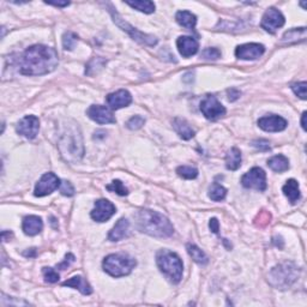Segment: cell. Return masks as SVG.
I'll return each instance as SVG.
<instances>
[{
    "label": "cell",
    "mask_w": 307,
    "mask_h": 307,
    "mask_svg": "<svg viewBox=\"0 0 307 307\" xmlns=\"http://www.w3.org/2000/svg\"><path fill=\"white\" fill-rule=\"evenodd\" d=\"M58 53L52 47L35 45L29 47L19 59V72L25 76H42L58 66Z\"/></svg>",
    "instance_id": "6da1fadb"
},
{
    "label": "cell",
    "mask_w": 307,
    "mask_h": 307,
    "mask_svg": "<svg viewBox=\"0 0 307 307\" xmlns=\"http://www.w3.org/2000/svg\"><path fill=\"white\" fill-rule=\"evenodd\" d=\"M136 224L141 232L154 238H169L174 228L166 216L157 211L140 210L136 214Z\"/></svg>",
    "instance_id": "7a4b0ae2"
},
{
    "label": "cell",
    "mask_w": 307,
    "mask_h": 307,
    "mask_svg": "<svg viewBox=\"0 0 307 307\" xmlns=\"http://www.w3.org/2000/svg\"><path fill=\"white\" fill-rule=\"evenodd\" d=\"M59 150L66 161L77 162L84 155L83 138L76 124L69 125L59 141Z\"/></svg>",
    "instance_id": "3957f363"
},
{
    "label": "cell",
    "mask_w": 307,
    "mask_h": 307,
    "mask_svg": "<svg viewBox=\"0 0 307 307\" xmlns=\"http://www.w3.org/2000/svg\"><path fill=\"white\" fill-rule=\"evenodd\" d=\"M156 263L161 273L167 277L172 283H179L182 279V265L181 259L176 253L168 250L158 251L156 255Z\"/></svg>",
    "instance_id": "277c9868"
},
{
    "label": "cell",
    "mask_w": 307,
    "mask_h": 307,
    "mask_svg": "<svg viewBox=\"0 0 307 307\" xmlns=\"http://www.w3.org/2000/svg\"><path fill=\"white\" fill-rule=\"evenodd\" d=\"M299 277V268L292 262H286L271 269L269 274V283L276 289H287Z\"/></svg>",
    "instance_id": "5b68a950"
},
{
    "label": "cell",
    "mask_w": 307,
    "mask_h": 307,
    "mask_svg": "<svg viewBox=\"0 0 307 307\" xmlns=\"http://www.w3.org/2000/svg\"><path fill=\"white\" fill-rule=\"evenodd\" d=\"M136 264H137L136 259L126 253H113L103 259L102 267L108 275L123 277L130 275Z\"/></svg>",
    "instance_id": "8992f818"
},
{
    "label": "cell",
    "mask_w": 307,
    "mask_h": 307,
    "mask_svg": "<svg viewBox=\"0 0 307 307\" xmlns=\"http://www.w3.org/2000/svg\"><path fill=\"white\" fill-rule=\"evenodd\" d=\"M109 11H111V14H112V17H113L115 24L119 26L120 29H123L124 31L128 32L130 36L134 38V40L137 41V42L142 43V45L150 46V47L155 46L156 43H157V38H156L155 36H153V35H149V34H144V32L137 30V29L134 28V26L130 25L128 22H125V20L119 16V13H118L117 11H114L113 8H111Z\"/></svg>",
    "instance_id": "52a82bcc"
},
{
    "label": "cell",
    "mask_w": 307,
    "mask_h": 307,
    "mask_svg": "<svg viewBox=\"0 0 307 307\" xmlns=\"http://www.w3.org/2000/svg\"><path fill=\"white\" fill-rule=\"evenodd\" d=\"M241 184L246 188L258 191L267 190V174L259 167H253L241 178Z\"/></svg>",
    "instance_id": "ba28073f"
},
{
    "label": "cell",
    "mask_w": 307,
    "mask_h": 307,
    "mask_svg": "<svg viewBox=\"0 0 307 307\" xmlns=\"http://www.w3.org/2000/svg\"><path fill=\"white\" fill-rule=\"evenodd\" d=\"M200 111L206 119L215 120L226 114V108L214 95H206L200 102Z\"/></svg>",
    "instance_id": "9c48e42d"
},
{
    "label": "cell",
    "mask_w": 307,
    "mask_h": 307,
    "mask_svg": "<svg viewBox=\"0 0 307 307\" xmlns=\"http://www.w3.org/2000/svg\"><path fill=\"white\" fill-rule=\"evenodd\" d=\"M60 186V179L54 173H46L41 176L38 182L35 186L34 194L36 197H45L51 194Z\"/></svg>",
    "instance_id": "30bf717a"
},
{
    "label": "cell",
    "mask_w": 307,
    "mask_h": 307,
    "mask_svg": "<svg viewBox=\"0 0 307 307\" xmlns=\"http://www.w3.org/2000/svg\"><path fill=\"white\" fill-rule=\"evenodd\" d=\"M283 24H285V17H283L281 11L275 7H270L265 11L261 23L262 28L271 34H274L277 29L283 26Z\"/></svg>",
    "instance_id": "8fae6325"
},
{
    "label": "cell",
    "mask_w": 307,
    "mask_h": 307,
    "mask_svg": "<svg viewBox=\"0 0 307 307\" xmlns=\"http://www.w3.org/2000/svg\"><path fill=\"white\" fill-rule=\"evenodd\" d=\"M16 130L19 135L24 136L28 140H34L40 130V120L35 115H26L22 120H19Z\"/></svg>",
    "instance_id": "7c38bea8"
},
{
    "label": "cell",
    "mask_w": 307,
    "mask_h": 307,
    "mask_svg": "<svg viewBox=\"0 0 307 307\" xmlns=\"http://www.w3.org/2000/svg\"><path fill=\"white\" fill-rule=\"evenodd\" d=\"M115 206L107 199H100L91 210V218L96 222H106L115 214Z\"/></svg>",
    "instance_id": "4fadbf2b"
},
{
    "label": "cell",
    "mask_w": 307,
    "mask_h": 307,
    "mask_svg": "<svg viewBox=\"0 0 307 307\" xmlns=\"http://www.w3.org/2000/svg\"><path fill=\"white\" fill-rule=\"evenodd\" d=\"M88 117L97 124H114L115 120L113 112L108 107L101 105H93L88 108Z\"/></svg>",
    "instance_id": "5bb4252c"
},
{
    "label": "cell",
    "mask_w": 307,
    "mask_h": 307,
    "mask_svg": "<svg viewBox=\"0 0 307 307\" xmlns=\"http://www.w3.org/2000/svg\"><path fill=\"white\" fill-rule=\"evenodd\" d=\"M265 48L261 43H245L238 46L235 49V55L243 60H256L264 54Z\"/></svg>",
    "instance_id": "9a60e30c"
},
{
    "label": "cell",
    "mask_w": 307,
    "mask_h": 307,
    "mask_svg": "<svg viewBox=\"0 0 307 307\" xmlns=\"http://www.w3.org/2000/svg\"><path fill=\"white\" fill-rule=\"evenodd\" d=\"M258 126L267 132H280L287 128V122L280 115L271 114L258 120Z\"/></svg>",
    "instance_id": "2e32d148"
},
{
    "label": "cell",
    "mask_w": 307,
    "mask_h": 307,
    "mask_svg": "<svg viewBox=\"0 0 307 307\" xmlns=\"http://www.w3.org/2000/svg\"><path fill=\"white\" fill-rule=\"evenodd\" d=\"M106 101H107L108 106L112 109H120L131 105L132 96L128 90L122 89L115 91V93L109 94V95L106 97Z\"/></svg>",
    "instance_id": "e0dca14e"
},
{
    "label": "cell",
    "mask_w": 307,
    "mask_h": 307,
    "mask_svg": "<svg viewBox=\"0 0 307 307\" xmlns=\"http://www.w3.org/2000/svg\"><path fill=\"white\" fill-rule=\"evenodd\" d=\"M176 46L184 58H190L198 52V42L192 36H180L176 41Z\"/></svg>",
    "instance_id": "ac0fdd59"
},
{
    "label": "cell",
    "mask_w": 307,
    "mask_h": 307,
    "mask_svg": "<svg viewBox=\"0 0 307 307\" xmlns=\"http://www.w3.org/2000/svg\"><path fill=\"white\" fill-rule=\"evenodd\" d=\"M22 228L26 235L34 237V235H37L38 233H41V230L43 228V222L42 220H41V217L30 215V216L24 217Z\"/></svg>",
    "instance_id": "d6986e66"
},
{
    "label": "cell",
    "mask_w": 307,
    "mask_h": 307,
    "mask_svg": "<svg viewBox=\"0 0 307 307\" xmlns=\"http://www.w3.org/2000/svg\"><path fill=\"white\" fill-rule=\"evenodd\" d=\"M130 234V223L126 218H120L115 226L113 227V229L109 232L108 239L111 241H119L122 239L128 238Z\"/></svg>",
    "instance_id": "ffe728a7"
},
{
    "label": "cell",
    "mask_w": 307,
    "mask_h": 307,
    "mask_svg": "<svg viewBox=\"0 0 307 307\" xmlns=\"http://www.w3.org/2000/svg\"><path fill=\"white\" fill-rule=\"evenodd\" d=\"M64 287H72L78 289L83 295H90L93 293V288L82 276H73L72 279L67 280L63 283Z\"/></svg>",
    "instance_id": "44dd1931"
},
{
    "label": "cell",
    "mask_w": 307,
    "mask_h": 307,
    "mask_svg": "<svg viewBox=\"0 0 307 307\" xmlns=\"http://www.w3.org/2000/svg\"><path fill=\"white\" fill-rule=\"evenodd\" d=\"M282 191H283V193H285V196L289 199V202L292 203V204L297 203L301 197L300 196L299 182H298L297 180H294V179H289L288 181L286 182V185L283 186Z\"/></svg>",
    "instance_id": "7402d4cb"
},
{
    "label": "cell",
    "mask_w": 307,
    "mask_h": 307,
    "mask_svg": "<svg viewBox=\"0 0 307 307\" xmlns=\"http://www.w3.org/2000/svg\"><path fill=\"white\" fill-rule=\"evenodd\" d=\"M173 128L175 130L176 134H178L182 140L188 141L194 137V131L191 129V126L188 125L187 122L184 119L175 118V119L173 120Z\"/></svg>",
    "instance_id": "603a6c76"
},
{
    "label": "cell",
    "mask_w": 307,
    "mask_h": 307,
    "mask_svg": "<svg viewBox=\"0 0 307 307\" xmlns=\"http://www.w3.org/2000/svg\"><path fill=\"white\" fill-rule=\"evenodd\" d=\"M268 166L270 169H273L274 172L282 173L289 169V160L283 155H276L273 156L271 158H269Z\"/></svg>",
    "instance_id": "cb8c5ba5"
},
{
    "label": "cell",
    "mask_w": 307,
    "mask_h": 307,
    "mask_svg": "<svg viewBox=\"0 0 307 307\" xmlns=\"http://www.w3.org/2000/svg\"><path fill=\"white\" fill-rule=\"evenodd\" d=\"M176 22L188 30H193L197 23V17L190 11H179L175 16Z\"/></svg>",
    "instance_id": "d4e9b609"
},
{
    "label": "cell",
    "mask_w": 307,
    "mask_h": 307,
    "mask_svg": "<svg viewBox=\"0 0 307 307\" xmlns=\"http://www.w3.org/2000/svg\"><path fill=\"white\" fill-rule=\"evenodd\" d=\"M241 166V153L238 148H232L226 155V167L229 170H237Z\"/></svg>",
    "instance_id": "484cf974"
},
{
    "label": "cell",
    "mask_w": 307,
    "mask_h": 307,
    "mask_svg": "<svg viewBox=\"0 0 307 307\" xmlns=\"http://www.w3.org/2000/svg\"><path fill=\"white\" fill-rule=\"evenodd\" d=\"M306 38V28H297L286 31L282 36L283 43H293L304 41Z\"/></svg>",
    "instance_id": "4316f807"
},
{
    "label": "cell",
    "mask_w": 307,
    "mask_h": 307,
    "mask_svg": "<svg viewBox=\"0 0 307 307\" xmlns=\"http://www.w3.org/2000/svg\"><path fill=\"white\" fill-rule=\"evenodd\" d=\"M186 249H187L188 255L192 257V259H193L194 262L198 263L199 265H206V264H208L209 258H208V257H206L205 253L203 252V251L200 250L198 246H196V245H193V244H187Z\"/></svg>",
    "instance_id": "83f0119b"
},
{
    "label": "cell",
    "mask_w": 307,
    "mask_h": 307,
    "mask_svg": "<svg viewBox=\"0 0 307 307\" xmlns=\"http://www.w3.org/2000/svg\"><path fill=\"white\" fill-rule=\"evenodd\" d=\"M126 4L144 13H153L155 11V4L149 0H135V1H126Z\"/></svg>",
    "instance_id": "f1b7e54d"
},
{
    "label": "cell",
    "mask_w": 307,
    "mask_h": 307,
    "mask_svg": "<svg viewBox=\"0 0 307 307\" xmlns=\"http://www.w3.org/2000/svg\"><path fill=\"white\" fill-rule=\"evenodd\" d=\"M209 198L215 200V202H220V200H223L226 198L227 190L223 187L222 185L217 184V182H214L211 185V187L209 188Z\"/></svg>",
    "instance_id": "f546056e"
},
{
    "label": "cell",
    "mask_w": 307,
    "mask_h": 307,
    "mask_svg": "<svg viewBox=\"0 0 307 307\" xmlns=\"http://www.w3.org/2000/svg\"><path fill=\"white\" fill-rule=\"evenodd\" d=\"M77 40H78V36L72 31H66L63 35V46L66 51H72L73 48L76 47Z\"/></svg>",
    "instance_id": "4dcf8cb0"
},
{
    "label": "cell",
    "mask_w": 307,
    "mask_h": 307,
    "mask_svg": "<svg viewBox=\"0 0 307 307\" xmlns=\"http://www.w3.org/2000/svg\"><path fill=\"white\" fill-rule=\"evenodd\" d=\"M176 173H178V175L181 176V178L188 179V180L197 178V175H198V170H197L194 167H190V166L178 167Z\"/></svg>",
    "instance_id": "1f68e13d"
},
{
    "label": "cell",
    "mask_w": 307,
    "mask_h": 307,
    "mask_svg": "<svg viewBox=\"0 0 307 307\" xmlns=\"http://www.w3.org/2000/svg\"><path fill=\"white\" fill-rule=\"evenodd\" d=\"M106 188H107L108 191L115 192V193H118L119 196H128L129 194V190L120 180H113L111 185L106 186Z\"/></svg>",
    "instance_id": "d6a6232c"
},
{
    "label": "cell",
    "mask_w": 307,
    "mask_h": 307,
    "mask_svg": "<svg viewBox=\"0 0 307 307\" xmlns=\"http://www.w3.org/2000/svg\"><path fill=\"white\" fill-rule=\"evenodd\" d=\"M42 273L46 282L55 283L59 281V274L53 268H43Z\"/></svg>",
    "instance_id": "836d02e7"
},
{
    "label": "cell",
    "mask_w": 307,
    "mask_h": 307,
    "mask_svg": "<svg viewBox=\"0 0 307 307\" xmlns=\"http://www.w3.org/2000/svg\"><path fill=\"white\" fill-rule=\"evenodd\" d=\"M144 123H146V120H144L143 117H141V115H135V117H132L131 119L126 123V126H128V129L130 130H138L144 125Z\"/></svg>",
    "instance_id": "e575fe53"
},
{
    "label": "cell",
    "mask_w": 307,
    "mask_h": 307,
    "mask_svg": "<svg viewBox=\"0 0 307 307\" xmlns=\"http://www.w3.org/2000/svg\"><path fill=\"white\" fill-rule=\"evenodd\" d=\"M306 89H307L306 82H301V83H295L292 85V90H293L295 95L299 96L301 100H306Z\"/></svg>",
    "instance_id": "d590c367"
},
{
    "label": "cell",
    "mask_w": 307,
    "mask_h": 307,
    "mask_svg": "<svg viewBox=\"0 0 307 307\" xmlns=\"http://www.w3.org/2000/svg\"><path fill=\"white\" fill-rule=\"evenodd\" d=\"M270 218H271V215L269 214L268 211L262 210V211L258 214V216L256 217L255 223H256L258 227H265L268 223H270Z\"/></svg>",
    "instance_id": "8d00e7d4"
},
{
    "label": "cell",
    "mask_w": 307,
    "mask_h": 307,
    "mask_svg": "<svg viewBox=\"0 0 307 307\" xmlns=\"http://www.w3.org/2000/svg\"><path fill=\"white\" fill-rule=\"evenodd\" d=\"M221 57V52L217 48H205L202 52V58L205 60H216Z\"/></svg>",
    "instance_id": "74e56055"
},
{
    "label": "cell",
    "mask_w": 307,
    "mask_h": 307,
    "mask_svg": "<svg viewBox=\"0 0 307 307\" xmlns=\"http://www.w3.org/2000/svg\"><path fill=\"white\" fill-rule=\"evenodd\" d=\"M59 190H60L63 196L71 197V196H73V194H75V188H73L72 184H71L70 181H66V180H64V181L60 182Z\"/></svg>",
    "instance_id": "f35d334b"
},
{
    "label": "cell",
    "mask_w": 307,
    "mask_h": 307,
    "mask_svg": "<svg viewBox=\"0 0 307 307\" xmlns=\"http://www.w3.org/2000/svg\"><path fill=\"white\" fill-rule=\"evenodd\" d=\"M73 262H75V256H73L72 253H67V255L65 256V261L60 263V264H58L57 268L60 269V270H65V269L69 268Z\"/></svg>",
    "instance_id": "ab89813d"
},
{
    "label": "cell",
    "mask_w": 307,
    "mask_h": 307,
    "mask_svg": "<svg viewBox=\"0 0 307 307\" xmlns=\"http://www.w3.org/2000/svg\"><path fill=\"white\" fill-rule=\"evenodd\" d=\"M252 144H253V147H256L257 149L262 150V152H268V150H270V146H269L268 141H264V140L255 141Z\"/></svg>",
    "instance_id": "60d3db41"
},
{
    "label": "cell",
    "mask_w": 307,
    "mask_h": 307,
    "mask_svg": "<svg viewBox=\"0 0 307 307\" xmlns=\"http://www.w3.org/2000/svg\"><path fill=\"white\" fill-rule=\"evenodd\" d=\"M228 99L229 101H235V100H238L239 97H240V91L237 89H229L228 90Z\"/></svg>",
    "instance_id": "b9f144b4"
},
{
    "label": "cell",
    "mask_w": 307,
    "mask_h": 307,
    "mask_svg": "<svg viewBox=\"0 0 307 307\" xmlns=\"http://www.w3.org/2000/svg\"><path fill=\"white\" fill-rule=\"evenodd\" d=\"M209 227L214 233H218V229H220V223H218L217 218H211L210 222H209Z\"/></svg>",
    "instance_id": "7bdbcfd3"
},
{
    "label": "cell",
    "mask_w": 307,
    "mask_h": 307,
    "mask_svg": "<svg viewBox=\"0 0 307 307\" xmlns=\"http://www.w3.org/2000/svg\"><path fill=\"white\" fill-rule=\"evenodd\" d=\"M46 4L53 5V6H57V7H66V6H69L70 2L69 1H46Z\"/></svg>",
    "instance_id": "ee69618b"
},
{
    "label": "cell",
    "mask_w": 307,
    "mask_h": 307,
    "mask_svg": "<svg viewBox=\"0 0 307 307\" xmlns=\"http://www.w3.org/2000/svg\"><path fill=\"white\" fill-rule=\"evenodd\" d=\"M306 112H304L303 113V118H301V126H303V129L306 131Z\"/></svg>",
    "instance_id": "f6af8a7d"
},
{
    "label": "cell",
    "mask_w": 307,
    "mask_h": 307,
    "mask_svg": "<svg viewBox=\"0 0 307 307\" xmlns=\"http://www.w3.org/2000/svg\"><path fill=\"white\" fill-rule=\"evenodd\" d=\"M35 253H36V249H31V251H26V252H24V256L34 257Z\"/></svg>",
    "instance_id": "bcb514c9"
}]
</instances>
